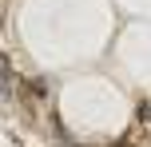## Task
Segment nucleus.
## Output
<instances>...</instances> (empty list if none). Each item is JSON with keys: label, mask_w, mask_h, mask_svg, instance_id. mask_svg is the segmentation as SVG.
Listing matches in <instances>:
<instances>
[]
</instances>
